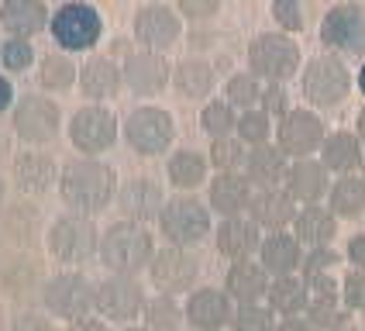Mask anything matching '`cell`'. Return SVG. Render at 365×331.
I'll return each mask as SVG.
<instances>
[{"label":"cell","mask_w":365,"mask_h":331,"mask_svg":"<svg viewBox=\"0 0 365 331\" xmlns=\"http://www.w3.org/2000/svg\"><path fill=\"white\" fill-rule=\"evenodd\" d=\"M118 186L121 183H118L114 166H107L97 156H76L62 166L56 190H59V200L66 204V210L97 218L118 200Z\"/></svg>","instance_id":"6da1fadb"},{"label":"cell","mask_w":365,"mask_h":331,"mask_svg":"<svg viewBox=\"0 0 365 331\" xmlns=\"http://www.w3.org/2000/svg\"><path fill=\"white\" fill-rule=\"evenodd\" d=\"M101 266L107 273H124V276H138L152 266L155 259V235L138 221H114L101 231V252H97Z\"/></svg>","instance_id":"7a4b0ae2"},{"label":"cell","mask_w":365,"mask_h":331,"mask_svg":"<svg viewBox=\"0 0 365 331\" xmlns=\"http://www.w3.org/2000/svg\"><path fill=\"white\" fill-rule=\"evenodd\" d=\"M45 248L48 255L66 269H80L90 259H97L101 252V231L90 214H76V210H62L52 218V225L45 231Z\"/></svg>","instance_id":"3957f363"},{"label":"cell","mask_w":365,"mask_h":331,"mask_svg":"<svg viewBox=\"0 0 365 331\" xmlns=\"http://www.w3.org/2000/svg\"><path fill=\"white\" fill-rule=\"evenodd\" d=\"M62 103L45 93V90H28L18 93V101L11 107V131L21 145L45 148L62 135Z\"/></svg>","instance_id":"277c9868"},{"label":"cell","mask_w":365,"mask_h":331,"mask_svg":"<svg viewBox=\"0 0 365 331\" xmlns=\"http://www.w3.org/2000/svg\"><path fill=\"white\" fill-rule=\"evenodd\" d=\"M248 69L265 83H286L304 69L300 41L289 31H259L245 49Z\"/></svg>","instance_id":"5b68a950"},{"label":"cell","mask_w":365,"mask_h":331,"mask_svg":"<svg viewBox=\"0 0 365 331\" xmlns=\"http://www.w3.org/2000/svg\"><path fill=\"white\" fill-rule=\"evenodd\" d=\"M121 138L135 156H145V159L165 156L176 142V118L159 103H138L121 121Z\"/></svg>","instance_id":"8992f818"},{"label":"cell","mask_w":365,"mask_h":331,"mask_svg":"<svg viewBox=\"0 0 365 331\" xmlns=\"http://www.w3.org/2000/svg\"><path fill=\"white\" fill-rule=\"evenodd\" d=\"M93 300H97V283H90V276L80 269H62L45 280L38 304L48 310L56 321H80L93 314Z\"/></svg>","instance_id":"52a82bcc"},{"label":"cell","mask_w":365,"mask_h":331,"mask_svg":"<svg viewBox=\"0 0 365 331\" xmlns=\"http://www.w3.org/2000/svg\"><path fill=\"white\" fill-rule=\"evenodd\" d=\"M66 135H69V145L80 156H97L101 159L121 138V121L107 103H83L66 121Z\"/></svg>","instance_id":"ba28073f"},{"label":"cell","mask_w":365,"mask_h":331,"mask_svg":"<svg viewBox=\"0 0 365 331\" xmlns=\"http://www.w3.org/2000/svg\"><path fill=\"white\" fill-rule=\"evenodd\" d=\"M48 35L62 52H90L103 39V14L90 0H66L52 11Z\"/></svg>","instance_id":"9c48e42d"},{"label":"cell","mask_w":365,"mask_h":331,"mask_svg":"<svg viewBox=\"0 0 365 331\" xmlns=\"http://www.w3.org/2000/svg\"><path fill=\"white\" fill-rule=\"evenodd\" d=\"M351 86H355V76L341 56H314L300 69V90L310 107H321V111L338 107L348 101Z\"/></svg>","instance_id":"30bf717a"},{"label":"cell","mask_w":365,"mask_h":331,"mask_svg":"<svg viewBox=\"0 0 365 331\" xmlns=\"http://www.w3.org/2000/svg\"><path fill=\"white\" fill-rule=\"evenodd\" d=\"M210 207L190 197V193H180V197H169L159 214V231L169 245H182V248H193L200 245L203 238L210 235Z\"/></svg>","instance_id":"8fae6325"},{"label":"cell","mask_w":365,"mask_h":331,"mask_svg":"<svg viewBox=\"0 0 365 331\" xmlns=\"http://www.w3.org/2000/svg\"><path fill=\"white\" fill-rule=\"evenodd\" d=\"M145 304H148V293L135 276L110 273L97 283L93 310H97V317L110 321V325H135L145 314Z\"/></svg>","instance_id":"7c38bea8"},{"label":"cell","mask_w":365,"mask_h":331,"mask_svg":"<svg viewBox=\"0 0 365 331\" xmlns=\"http://www.w3.org/2000/svg\"><path fill=\"white\" fill-rule=\"evenodd\" d=\"M276 145L286 152V159H310L314 152H321L327 138V124L317 111L310 107H293L276 121Z\"/></svg>","instance_id":"4fadbf2b"},{"label":"cell","mask_w":365,"mask_h":331,"mask_svg":"<svg viewBox=\"0 0 365 331\" xmlns=\"http://www.w3.org/2000/svg\"><path fill=\"white\" fill-rule=\"evenodd\" d=\"M131 35L138 41V49L169 52V49L182 39V14L173 4L148 0V4H142V7L135 11V18H131Z\"/></svg>","instance_id":"5bb4252c"},{"label":"cell","mask_w":365,"mask_h":331,"mask_svg":"<svg viewBox=\"0 0 365 331\" xmlns=\"http://www.w3.org/2000/svg\"><path fill=\"white\" fill-rule=\"evenodd\" d=\"M148 280L159 293H169V297L193 293L197 280H200V259L190 248L165 242V248H155V259L148 266Z\"/></svg>","instance_id":"9a60e30c"},{"label":"cell","mask_w":365,"mask_h":331,"mask_svg":"<svg viewBox=\"0 0 365 331\" xmlns=\"http://www.w3.org/2000/svg\"><path fill=\"white\" fill-rule=\"evenodd\" d=\"M321 41L338 56H365V4L341 0L321 18Z\"/></svg>","instance_id":"2e32d148"},{"label":"cell","mask_w":365,"mask_h":331,"mask_svg":"<svg viewBox=\"0 0 365 331\" xmlns=\"http://www.w3.org/2000/svg\"><path fill=\"white\" fill-rule=\"evenodd\" d=\"M45 290V263L28 248H7L0 259V293L14 304H31Z\"/></svg>","instance_id":"e0dca14e"},{"label":"cell","mask_w":365,"mask_h":331,"mask_svg":"<svg viewBox=\"0 0 365 331\" xmlns=\"http://www.w3.org/2000/svg\"><path fill=\"white\" fill-rule=\"evenodd\" d=\"M59 173L62 166L56 163V156L48 148H31L24 145L21 152H14L11 159V180L18 186V193L24 197H45L52 186H59Z\"/></svg>","instance_id":"ac0fdd59"},{"label":"cell","mask_w":365,"mask_h":331,"mask_svg":"<svg viewBox=\"0 0 365 331\" xmlns=\"http://www.w3.org/2000/svg\"><path fill=\"white\" fill-rule=\"evenodd\" d=\"M124 69V86L135 93V97H159L165 86L173 83V66L163 52H152V49H131L121 62Z\"/></svg>","instance_id":"d6986e66"},{"label":"cell","mask_w":365,"mask_h":331,"mask_svg":"<svg viewBox=\"0 0 365 331\" xmlns=\"http://www.w3.org/2000/svg\"><path fill=\"white\" fill-rule=\"evenodd\" d=\"M45 214L35 197L7 200V207L0 210V235L7 248H31L38 238H45Z\"/></svg>","instance_id":"ffe728a7"},{"label":"cell","mask_w":365,"mask_h":331,"mask_svg":"<svg viewBox=\"0 0 365 331\" xmlns=\"http://www.w3.org/2000/svg\"><path fill=\"white\" fill-rule=\"evenodd\" d=\"M165 190L159 180H152V176H131V180H124L118 186V210H121L124 221H159V214H163L165 207Z\"/></svg>","instance_id":"44dd1931"},{"label":"cell","mask_w":365,"mask_h":331,"mask_svg":"<svg viewBox=\"0 0 365 331\" xmlns=\"http://www.w3.org/2000/svg\"><path fill=\"white\" fill-rule=\"evenodd\" d=\"M186 325L197 331H221L231 325L235 314V300L227 297L224 287H197L186 293Z\"/></svg>","instance_id":"7402d4cb"},{"label":"cell","mask_w":365,"mask_h":331,"mask_svg":"<svg viewBox=\"0 0 365 331\" xmlns=\"http://www.w3.org/2000/svg\"><path fill=\"white\" fill-rule=\"evenodd\" d=\"M255 197V186L245 176L242 169H231V173H214L210 183H207V207L221 218H238L248 214Z\"/></svg>","instance_id":"603a6c76"},{"label":"cell","mask_w":365,"mask_h":331,"mask_svg":"<svg viewBox=\"0 0 365 331\" xmlns=\"http://www.w3.org/2000/svg\"><path fill=\"white\" fill-rule=\"evenodd\" d=\"M214 245L227 263H238V259H252L259 248H262V228L255 225L248 214L238 218H221L214 228Z\"/></svg>","instance_id":"cb8c5ba5"},{"label":"cell","mask_w":365,"mask_h":331,"mask_svg":"<svg viewBox=\"0 0 365 331\" xmlns=\"http://www.w3.org/2000/svg\"><path fill=\"white\" fill-rule=\"evenodd\" d=\"M86 103H107L124 90V69L110 56H90L80 66V83H76Z\"/></svg>","instance_id":"d4e9b609"},{"label":"cell","mask_w":365,"mask_h":331,"mask_svg":"<svg viewBox=\"0 0 365 331\" xmlns=\"http://www.w3.org/2000/svg\"><path fill=\"white\" fill-rule=\"evenodd\" d=\"M297 210H300V204L293 200V193L286 186H265V190H255L248 218L262 231H286L297 221Z\"/></svg>","instance_id":"484cf974"},{"label":"cell","mask_w":365,"mask_h":331,"mask_svg":"<svg viewBox=\"0 0 365 331\" xmlns=\"http://www.w3.org/2000/svg\"><path fill=\"white\" fill-rule=\"evenodd\" d=\"M283 186L293 193V200L304 204H321L327 200V190H331V169L321 159H289Z\"/></svg>","instance_id":"4316f807"},{"label":"cell","mask_w":365,"mask_h":331,"mask_svg":"<svg viewBox=\"0 0 365 331\" xmlns=\"http://www.w3.org/2000/svg\"><path fill=\"white\" fill-rule=\"evenodd\" d=\"M307 245L293 231H269L259 248V263L265 266L269 276H293L297 269H304Z\"/></svg>","instance_id":"83f0119b"},{"label":"cell","mask_w":365,"mask_h":331,"mask_svg":"<svg viewBox=\"0 0 365 331\" xmlns=\"http://www.w3.org/2000/svg\"><path fill=\"white\" fill-rule=\"evenodd\" d=\"M182 101H210L217 90V66L200 59V56H186L173 66V83H169Z\"/></svg>","instance_id":"f1b7e54d"},{"label":"cell","mask_w":365,"mask_h":331,"mask_svg":"<svg viewBox=\"0 0 365 331\" xmlns=\"http://www.w3.org/2000/svg\"><path fill=\"white\" fill-rule=\"evenodd\" d=\"M52 24L48 0H0V28L7 35L35 39Z\"/></svg>","instance_id":"f546056e"},{"label":"cell","mask_w":365,"mask_h":331,"mask_svg":"<svg viewBox=\"0 0 365 331\" xmlns=\"http://www.w3.org/2000/svg\"><path fill=\"white\" fill-rule=\"evenodd\" d=\"M269 273H265L262 263L255 259H238L231 263L227 273H224V290L235 304H259L265 293H269Z\"/></svg>","instance_id":"4dcf8cb0"},{"label":"cell","mask_w":365,"mask_h":331,"mask_svg":"<svg viewBox=\"0 0 365 331\" xmlns=\"http://www.w3.org/2000/svg\"><path fill=\"white\" fill-rule=\"evenodd\" d=\"M286 169H289V159H286V152L276 142L252 145V148H248V156H245V166H242V173L252 180L255 190H265V186H283Z\"/></svg>","instance_id":"1f68e13d"},{"label":"cell","mask_w":365,"mask_h":331,"mask_svg":"<svg viewBox=\"0 0 365 331\" xmlns=\"http://www.w3.org/2000/svg\"><path fill=\"white\" fill-rule=\"evenodd\" d=\"M165 180L180 193L200 190L203 183H210V159L197 148H173L165 159Z\"/></svg>","instance_id":"d6a6232c"},{"label":"cell","mask_w":365,"mask_h":331,"mask_svg":"<svg viewBox=\"0 0 365 331\" xmlns=\"http://www.w3.org/2000/svg\"><path fill=\"white\" fill-rule=\"evenodd\" d=\"M362 138L355 131H327L324 145H321V163L331 169V176H348L355 169H362V159H365V148H362Z\"/></svg>","instance_id":"836d02e7"},{"label":"cell","mask_w":365,"mask_h":331,"mask_svg":"<svg viewBox=\"0 0 365 331\" xmlns=\"http://www.w3.org/2000/svg\"><path fill=\"white\" fill-rule=\"evenodd\" d=\"M293 235H297L307 248L331 245L334 235H338V214H334L327 204H304L300 210H297Z\"/></svg>","instance_id":"e575fe53"},{"label":"cell","mask_w":365,"mask_h":331,"mask_svg":"<svg viewBox=\"0 0 365 331\" xmlns=\"http://www.w3.org/2000/svg\"><path fill=\"white\" fill-rule=\"evenodd\" d=\"M265 304L276 310L279 317L307 314V307H310V287H307L304 276H272L269 293H265Z\"/></svg>","instance_id":"d590c367"},{"label":"cell","mask_w":365,"mask_h":331,"mask_svg":"<svg viewBox=\"0 0 365 331\" xmlns=\"http://www.w3.org/2000/svg\"><path fill=\"white\" fill-rule=\"evenodd\" d=\"M38 86L45 90V93H69L76 83H80V66L69 59L62 49H56V52H45V56H38Z\"/></svg>","instance_id":"8d00e7d4"},{"label":"cell","mask_w":365,"mask_h":331,"mask_svg":"<svg viewBox=\"0 0 365 331\" xmlns=\"http://www.w3.org/2000/svg\"><path fill=\"white\" fill-rule=\"evenodd\" d=\"M327 207L338 218H362L365 214V176H334L327 190Z\"/></svg>","instance_id":"74e56055"},{"label":"cell","mask_w":365,"mask_h":331,"mask_svg":"<svg viewBox=\"0 0 365 331\" xmlns=\"http://www.w3.org/2000/svg\"><path fill=\"white\" fill-rule=\"evenodd\" d=\"M142 317L152 331H182L186 307H182L176 297H169V293H155V297H148Z\"/></svg>","instance_id":"f35d334b"},{"label":"cell","mask_w":365,"mask_h":331,"mask_svg":"<svg viewBox=\"0 0 365 331\" xmlns=\"http://www.w3.org/2000/svg\"><path fill=\"white\" fill-rule=\"evenodd\" d=\"M221 86H224V101L235 103L238 111H248V107H259L265 80H259L252 69H238V73H231Z\"/></svg>","instance_id":"ab89813d"},{"label":"cell","mask_w":365,"mask_h":331,"mask_svg":"<svg viewBox=\"0 0 365 331\" xmlns=\"http://www.w3.org/2000/svg\"><path fill=\"white\" fill-rule=\"evenodd\" d=\"M200 128L210 138H224V135H235L238 128V107L227 103L224 97H210L200 107Z\"/></svg>","instance_id":"60d3db41"},{"label":"cell","mask_w":365,"mask_h":331,"mask_svg":"<svg viewBox=\"0 0 365 331\" xmlns=\"http://www.w3.org/2000/svg\"><path fill=\"white\" fill-rule=\"evenodd\" d=\"M276 118L269 114V111H262V107H248V111H242L238 114V128H235V135L242 138L248 148L252 145H265L272 135H276Z\"/></svg>","instance_id":"b9f144b4"},{"label":"cell","mask_w":365,"mask_h":331,"mask_svg":"<svg viewBox=\"0 0 365 331\" xmlns=\"http://www.w3.org/2000/svg\"><path fill=\"white\" fill-rule=\"evenodd\" d=\"M0 66H4V73H28L31 66H38V52H35L31 39L7 35L0 41Z\"/></svg>","instance_id":"7bdbcfd3"},{"label":"cell","mask_w":365,"mask_h":331,"mask_svg":"<svg viewBox=\"0 0 365 331\" xmlns=\"http://www.w3.org/2000/svg\"><path fill=\"white\" fill-rule=\"evenodd\" d=\"M245 156H248V145L238 138V135H224V138H210V169L217 173H231V169H242Z\"/></svg>","instance_id":"ee69618b"},{"label":"cell","mask_w":365,"mask_h":331,"mask_svg":"<svg viewBox=\"0 0 365 331\" xmlns=\"http://www.w3.org/2000/svg\"><path fill=\"white\" fill-rule=\"evenodd\" d=\"M279 314L269 307V304H238L231 314V331H276Z\"/></svg>","instance_id":"f6af8a7d"},{"label":"cell","mask_w":365,"mask_h":331,"mask_svg":"<svg viewBox=\"0 0 365 331\" xmlns=\"http://www.w3.org/2000/svg\"><path fill=\"white\" fill-rule=\"evenodd\" d=\"M341 300L351 314H365V269H348L341 276Z\"/></svg>","instance_id":"bcb514c9"},{"label":"cell","mask_w":365,"mask_h":331,"mask_svg":"<svg viewBox=\"0 0 365 331\" xmlns=\"http://www.w3.org/2000/svg\"><path fill=\"white\" fill-rule=\"evenodd\" d=\"M7 331H59L56 328V317L48 310H38V307H24L11 317Z\"/></svg>","instance_id":"7dc6e473"},{"label":"cell","mask_w":365,"mask_h":331,"mask_svg":"<svg viewBox=\"0 0 365 331\" xmlns=\"http://www.w3.org/2000/svg\"><path fill=\"white\" fill-rule=\"evenodd\" d=\"M272 21L283 31L297 35L304 28V7H300V0H272Z\"/></svg>","instance_id":"c3c4849f"},{"label":"cell","mask_w":365,"mask_h":331,"mask_svg":"<svg viewBox=\"0 0 365 331\" xmlns=\"http://www.w3.org/2000/svg\"><path fill=\"white\" fill-rule=\"evenodd\" d=\"M173 7H176L186 21H210L221 14L224 0H173Z\"/></svg>","instance_id":"681fc988"},{"label":"cell","mask_w":365,"mask_h":331,"mask_svg":"<svg viewBox=\"0 0 365 331\" xmlns=\"http://www.w3.org/2000/svg\"><path fill=\"white\" fill-rule=\"evenodd\" d=\"M259 107L262 111H269L276 121L283 118L286 111H293V103H289V93H286L283 83H265L262 86V101H259Z\"/></svg>","instance_id":"f907efd6"},{"label":"cell","mask_w":365,"mask_h":331,"mask_svg":"<svg viewBox=\"0 0 365 331\" xmlns=\"http://www.w3.org/2000/svg\"><path fill=\"white\" fill-rule=\"evenodd\" d=\"M338 252L334 248H327V245H321V248H310L307 252V259H304V276H310V273H327L331 266H338Z\"/></svg>","instance_id":"816d5d0a"},{"label":"cell","mask_w":365,"mask_h":331,"mask_svg":"<svg viewBox=\"0 0 365 331\" xmlns=\"http://www.w3.org/2000/svg\"><path fill=\"white\" fill-rule=\"evenodd\" d=\"M345 259L355 269H365V231H359V235H351V238H348Z\"/></svg>","instance_id":"f5cc1de1"},{"label":"cell","mask_w":365,"mask_h":331,"mask_svg":"<svg viewBox=\"0 0 365 331\" xmlns=\"http://www.w3.org/2000/svg\"><path fill=\"white\" fill-rule=\"evenodd\" d=\"M62 331H110V321H103V317H80V321H69Z\"/></svg>","instance_id":"db71d44e"},{"label":"cell","mask_w":365,"mask_h":331,"mask_svg":"<svg viewBox=\"0 0 365 331\" xmlns=\"http://www.w3.org/2000/svg\"><path fill=\"white\" fill-rule=\"evenodd\" d=\"M18 101V93H14V83L7 73H0V114H11V107Z\"/></svg>","instance_id":"11a10c76"},{"label":"cell","mask_w":365,"mask_h":331,"mask_svg":"<svg viewBox=\"0 0 365 331\" xmlns=\"http://www.w3.org/2000/svg\"><path fill=\"white\" fill-rule=\"evenodd\" d=\"M4 159H14V131H11V124H0V163Z\"/></svg>","instance_id":"9f6ffc18"},{"label":"cell","mask_w":365,"mask_h":331,"mask_svg":"<svg viewBox=\"0 0 365 331\" xmlns=\"http://www.w3.org/2000/svg\"><path fill=\"white\" fill-rule=\"evenodd\" d=\"M276 331H317V328H314V325L307 321L304 314H297V317H279Z\"/></svg>","instance_id":"6f0895ef"},{"label":"cell","mask_w":365,"mask_h":331,"mask_svg":"<svg viewBox=\"0 0 365 331\" xmlns=\"http://www.w3.org/2000/svg\"><path fill=\"white\" fill-rule=\"evenodd\" d=\"M7 200H11V186H7V176L0 173V210L7 207Z\"/></svg>","instance_id":"680465c9"},{"label":"cell","mask_w":365,"mask_h":331,"mask_svg":"<svg viewBox=\"0 0 365 331\" xmlns=\"http://www.w3.org/2000/svg\"><path fill=\"white\" fill-rule=\"evenodd\" d=\"M355 135H359V138L365 142V107L359 111V118H355Z\"/></svg>","instance_id":"91938a15"},{"label":"cell","mask_w":365,"mask_h":331,"mask_svg":"<svg viewBox=\"0 0 365 331\" xmlns=\"http://www.w3.org/2000/svg\"><path fill=\"white\" fill-rule=\"evenodd\" d=\"M355 86H359V90H362V93H365V62H362V69L355 73Z\"/></svg>","instance_id":"94428289"},{"label":"cell","mask_w":365,"mask_h":331,"mask_svg":"<svg viewBox=\"0 0 365 331\" xmlns=\"http://www.w3.org/2000/svg\"><path fill=\"white\" fill-rule=\"evenodd\" d=\"M121 331H152V328H148V325H138V321H135V325H121Z\"/></svg>","instance_id":"6125c7cd"},{"label":"cell","mask_w":365,"mask_h":331,"mask_svg":"<svg viewBox=\"0 0 365 331\" xmlns=\"http://www.w3.org/2000/svg\"><path fill=\"white\" fill-rule=\"evenodd\" d=\"M7 255V242H4V235H0V259Z\"/></svg>","instance_id":"be15d7a7"},{"label":"cell","mask_w":365,"mask_h":331,"mask_svg":"<svg viewBox=\"0 0 365 331\" xmlns=\"http://www.w3.org/2000/svg\"><path fill=\"white\" fill-rule=\"evenodd\" d=\"M345 331H362V328H351V325H348V328Z\"/></svg>","instance_id":"e7e4bbea"},{"label":"cell","mask_w":365,"mask_h":331,"mask_svg":"<svg viewBox=\"0 0 365 331\" xmlns=\"http://www.w3.org/2000/svg\"><path fill=\"white\" fill-rule=\"evenodd\" d=\"M362 176H365V159H362Z\"/></svg>","instance_id":"03108f58"},{"label":"cell","mask_w":365,"mask_h":331,"mask_svg":"<svg viewBox=\"0 0 365 331\" xmlns=\"http://www.w3.org/2000/svg\"><path fill=\"white\" fill-rule=\"evenodd\" d=\"M0 41H4V39H0Z\"/></svg>","instance_id":"003e7915"}]
</instances>
